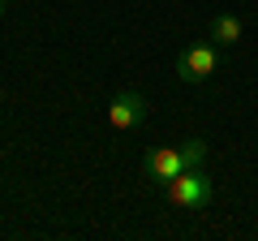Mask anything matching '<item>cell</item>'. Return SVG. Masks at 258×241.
Masks as SVG:
<instances>
[{"mask_svg": "<svg viewBox=\"0 0 258 241\" xmlns=\"http://www.w3.org/2000/svg\"><path fill=\"white\" fill-rule=\"evenodd\" d=\"M164 194H168V203H176L181 211H198V207H207L215 198V181L203 168H185L181 176H172L164 186Z\"/></svg>", "mask_w": 258, "mask_h": 241, "instance_id": "cell-1", "label": "cell"}, {"mask_svg": "<svg viewBox=\"0 0 258 241\" xmlns=\"http://www.w3.org/2000/svg\"><path fill=\"white\" fill-rule=\"evenodd\" d=\"M176 78H181L185 86H198V82H207V78L220 69V43H194V47H185L181 56H176Z\"/></svg>", "mask_w": 258, "mask_h": 241, "instance_id": "cell-2", "label": "cell"}, {"mask_svg": "<svg viewBox=\"0 0 258 241\" xmlns=\"http://www.w3.org/2000/svg\"><path fill=\"white\" fill-rule=\"evenodd\" d=\"M147 116V95L138 91H116L108 103V125L112 130H134L138 120Z\"/></svg>", "mask_w": 258, "mask_h": 241, "instance_id": "cell-3", "label": "cell"}, {"mask_svg": "<svg viewBox=\"0 0 258 241\" xmlns=\"http://www.w3.org/2000/svg\"><path fill=\"white\" fill-rule=\"evenodd\" d=\"M142 172H147V181H155L159 190L172 181V176L185 172V159H181V147H159L147 155V164H142Z\"/></svg>", "mask_w": 258, "mask_h": 241, "instance_id": "cell-4", "label": "cell"}, {"mask_svg": "<svg viewBox=\"0 0 258 241\" xmlns=\"http://www.w3.org/2000/svg\"><path fill=\"white\" fill-rule=\"evenodd\" d=\"M207 35H211V43H220V47H237L241 39H245V22H241L237 13H215L211 26H207Z\"/></svg>", "mask_w": 258, "mask_h": 241, "instance_id": "cell-5", "label": "cell"}, {"mask_svg": "<svg viewBox=\"0 0 258 241\" xmlns=\"http://www.w3.org/2000/svg\"><path fill=\"white\" fill-rule=\"evenodd\" d=\"M181 159H185V168H203V159H207V138H185V142H181Z\"/></svg>", "mask_w": 258, "mask_h": 241, "instance_id": "cell-6", "label": "cell"}, {"mask_svg": "<svg viewBox=\"0 0 258 241\" xmlns=\"http://www.w3.org/2000/svg\"><path fill=\"white\" fill-rule=\"evenodd\" d=\"M0 18H5V0H0Z\"/></svg>", "mask_w": 258, "mask_h": 241, "instance_id": "cell-7", "label": "cell"}]
</instances>
